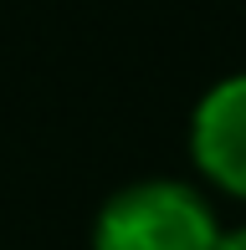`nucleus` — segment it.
<instances>
[{
  "instance_id": "obj_1",
  "label": "nucleus",
  "mask_w": 246,
  "mask_h": 250,
  "mask_svg": "<svg viewBox=\"0 0 246 250\" xmlns=\"http://www.w3.org/2000/svg\"><path fill=\"white\" fill-rule=\"evenodd\" d=\"M216 204L185 179H139L103 199L93 250H216Z\"/></svg>"
},
{
  "instance_id": "obj_2",
  "label": "nucleus",
  "mask_w": 246,
  "mask_h": 250,
  "mask_svg": "<svg viewBox=\"0 0 246 250\" xmlns=\"http://www.w3.org/2000/svg\"><path fill=\"white\" fill-rule=\"evenodd\" d=\"M190 158L200 179L231 199H246V72L221 77L190 112Z\"/></svg>"
},
{
  "instance_id": "obj_3",
  "label": "nucleus",
  "mask_w": 246,
  "mask_h": 250,
  "mask_svg": "<svg viewBox=\"0 0 246 250\" xmlns=\"http://www.w3.org/2000/svg\"><path fill=\"white\" fill-rule=\"evenodd\" d=\"M216 250H246V225H236V230H221V235H216Z\"/></svg>"
}]
</instances>
